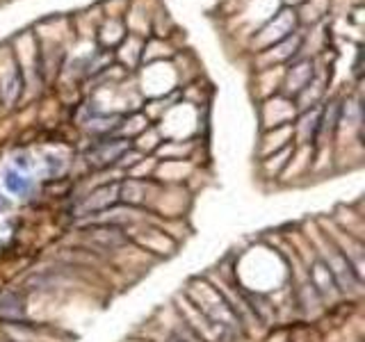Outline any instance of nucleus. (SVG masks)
Masks as SVG:
<instances>
[{
    "instance_id": "obj_1",
    "label": "nucleus",
    "mask_w": 365,
    "mask_h": 342,
    "mask_svg": "<svg viewBox=\"0 0 365 342\" xmlns=\"http://www.w3.org/2000/svg\"><path fill=\"white\" fill-rule=\"evenodd\" d=\"M87 239L103 251H114L128 242V237L117 228V226H96V228H90L87 231Z\"/></svg>"
},
{
    "instance_id": "obj_2",
    "label": "nucleus",
    "mask_w": 365,
    "mask_h": 342,
    "mask_svg": "<svg viewBox=\"0 0 365 342\" xmlns=\"http://www.w3.org/2000/svg\"><path fill=\"white\" fill-rule=\"evenodd\" d=\"M131 148V144L126 140H110V142H100L90 150V162L94 167H105L114 160H119L126 150Z\"/></svg>"
},
{
    "instance_id": "obj_3",
    "label": "nucleus",
    "mask_w": 365,
    "mask_h": 342,
    "mask_svg": "<svg viewBox=\"0 0 365 342\" xmlns=\"http://www.w3.org/2000/svg\"><path fill=\"white\" fill-rule=\"evenodd\" d=\"M117 196H119V185H117V183H114V185H105V187L96 189L90 198H87L83 208H85L87 212H90V210H92V212L105 210L107 205H112V201H114Z\"/></svg>"
},
{
    "instance_id": "obj_4",
    "label": "nucleus",
    "mask_w": 365,
    "mask_h": 342,
    "mask_svg": "<svg viewBox=\"0 0 365 342\" xmlns=\"http://www.w3.org/2000/svg\"><path fill=\"white\" fill-rule=\"evenodd\" d=\"M310 278H313L315 290L324 294V297L336 287V278H334V274H331V267L324 265L322 260H315L313 269H310Z\"/></svg>"
},
{
    "instance_id": "obj_5",
    "label": "nucleus",
    "mask_w": 365,
    "mask_h": 342,
    "mask_svg": "<svg viewBox=\"0 0 365 342\" xmlns=\"http://www.w3.org/2000/svg\"><path fill=\"white\" fill-rule=\"evenodd\" d=\"M21 304L23 301L16 297V294H3L0 297V315L3 317H16V315H21Z\"/></svg>"
},
{
    "instance_id": "obj_6",
    "label": "nucleus",
    "mask_w": 365,
    "mask_h": 342,
    "mask_svg": "<svg viewBox=\"0 0 365 342\" xmlns=\"http://www.w3.org/2000/svg\"><path fill=\"white\" fill-rule=\"evenodd\" d=\"M5 185H8V189L12 194H18V196H23L25 192H28V178H23L21 174H16V171H8V174H5Z\"/></svg>"
},
{
    "instance_id": "obj_7",
    "label": "nucleus",
    "mask_w": 365,
    "mask_h": 342,
    "mask_svg": "<svg viewBox=\"0 0 365 342\" xmlns=\"http://www.w3.org/2000/svg\"><path fill=\"white\" fill-rule=\"evenodd\" d=\"M49 167H51V171L55 169V174H59V171H62V162H59L57 157L51 155V157H49Z\"/></svg>"
},
{
    "instance_id": "obj_8",
    "label": "nucleus",
    "mask_w": 365,
    "mask_h": 342,
    "mask_svg": "<svg viewBox=\"0 0 365 342\" xmlns=\"http://www.w3.org/2000/svg\"><path fill=\"white\" fill-rule=\"evenodd\" d=\"M5 210H10V201L3 194H0V212H5Z\"/></svg>"
},
{
    "instance_id": "obj_9",
    "label": "nucleus",
    "mask_w": 365,
    "mask_h": 342,
    "mask_svg": "<svg viewBox=\"0 0 365 342\" xmlns=\"http://www.w3.org/2000/svg\"><path fill=\"white\" fill-rule=\"evenodd\" d=\"M16 167H21V169H25L28 167V160H25V157L21 155V157H16Z\"/></svg>"
}]
</instances>
